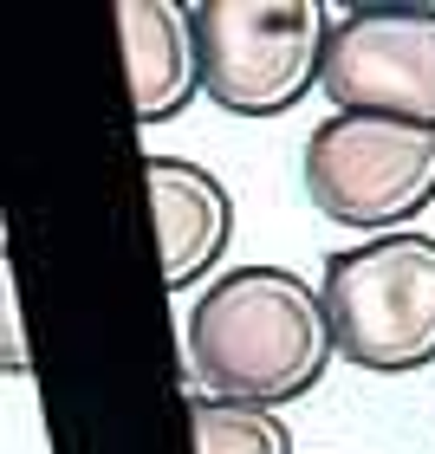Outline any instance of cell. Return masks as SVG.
Listing matches in <instances>:
<instances>
[{"label":"cell","instance_id":"3957f363","mask_svg":"<svg viewBox=\"0 0 435 454\" xmlns=\"http://www.w3.org/2000/svg\"><path fill=\"white\" fill-rule=\"evenodd\" d=\"M202 91L234 117H286L325 85L331 13L319 0H202Z\"/></svg>","mask_w":435,"mask_h":454},{"label":"cell","instance_id":"8992f818","mask_svg":"<svg viewBox=\"0 0 435 454\" xmlns=\"http://www.w3.org/2000/svg\"><path fill=\"white\" fill-rule=\"evenodd\" d=\"M143 189H150L162 279L176 293L209 279L221 254L234 247V195H227V182L189 156H143Z\"/></svg>","mask_w":435,"mask_h":454},{"label":"cell","instance_id":"ba28073f","mask_svg":"<svg viewBox=\"0 0 435 454\" xmlns=\"http://www.w3.org/2000/svg\"><path fill=\"white\" fill-rule=\"evenodd\" d=\"M189 422H195V454H293V428L280 409L189 389Z\"/></svg>","mask_w":435,"mask_h":454},{"label":"cell","instance_id":"5b68a950","mask_svg":"<svg viewBox=\"0 0 435 454\" xmlns=\"http://www.w3.org/2000/svg\"><path fill=\"white\" fill-rule=\"evenodd\" d=\"M319 91L344 117H397L435 130V0H370L331 13Z\"/></svg>","mask_w":435,"mask_h":454},{"label":"cell","instance_id":"7a4b0ae2","mask_svg":"<svg viewBox=\"0 0 435 454\" xmlns=\"http://www.w3.org/2000/svg\"><path fill=\"white\" fill-rule=\"evenodd\" d=\"M319 293L338 332V357L358 370L409 377L435 364V234L397 227L338 247L325 260Z\"/></svg>","mask_w":435,"mask_h":454},{"label":"cell","instance_id":"6da1fadb","mask_svg":"<svg viewBox=\"0 0 435 454\" xmlns=\"http://www.w3.org/2000/svg\"><path fill=\"white\" fill-rule=\"evenodd\" d=\"M182 357L195 389L254 409H286L312 396L338 364L325 293L293 266H234L195 293L182 325Z\"/></svg>","mask_w":435,"mask_h":454},{"label":"cell","instance_id":"277c9868","mask_svg":"<svg viewBox=\"0 0 435 454\" xmlns=\"http://www.w3.org/2000/svg\"><path fill=\"white\" fill-rule=\"evenodd\" d=\"M312 208L358 234H397L435 201V130L397 117L331 111L299 156Z\"/></svg>","mask_w":435,"mask_h":454},{"label":"cell","instance_id":"52a82bcc","mask_svg":"<svg viewBox=\"0 0 435 454\" xmlns=\"http://www.w3.org/2000/svg\"><path fill=\"white\" fill-rule=\"evenodd\" d=\"M123 59H130V98L137 117L170 123L202 98V39H195V7L182 0H123Z\"/></svg>","mask_w":435,"mask_h":454}]
</instances>
